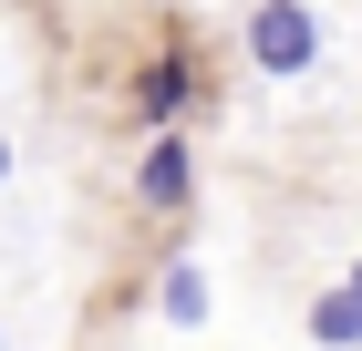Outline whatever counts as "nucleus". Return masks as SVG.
<instances>
[{
  "instance_id": "6",
  "label": "nucleus",
  "mask_w": 362,
  "mask_h": 351,
  "mask_svg": "<svg viewBox=\"0 0 362 351\" xmlns=\"http://www.w3.org/2000/svg\"><path fill=\"white\" fill-rule=\"evenodd\" d=\"M0 186H11V135H0Z\"/></svg>"
},
{
  "instance_id": "5",
  "label": "nucleus",
  "mask_w": 362,
  "mask_h": 351,
  "mask_svg": "<svg viewBox=\"0 0 362 351\" xmlns=\"http://www.w3.org/2000/svg\"><path fill=\"white\" fill-rule=\"evenodd\" d=\"M156 310H166V331H197V321H207V269H197V258H176L166 290H156Z\"/></svg>"
},
{
  "instance_id": "2",
  "label": "nucleus",
  "mask_w": 362,
  "mask_h": 351,
  "mask_svg": "<svg viewBox=\"0 0 362 351\" xmlns=\"http://www.w3.org/2000/svg\"><path fill=\"white\" fill-rule=\"evenodd\" d=\"M187 186H197L187 135H176V124H156V135H145V155H135V196H145V207H187Z\"/></svg>"
},
{
  "instance_id": "4",
  "label": "nucleus",
  "mask_w": 362,
  "mask_h": 351,
  "mask_svg": "<svg viewBox=\"0 0 362 351\" xmlns=\"http://www.w3.org/2000/svg\"><path fill=\"white\" fill-rule=\"evenodd\" d=\"M310 341L321 351H362V269H341L332 290L310 299Z\"/></svg>"
},
{
  "instance_id": "1",
  "label": "nucleus",
  "mask_w": 362,
  "mask_h": 351,
  "mask_svg": "<svg viewBox=\"0 0 362 351\" xmlns=\"http://www.w3.org/2000/svg\"><path fill=\"white\" fill-rule=\"evenodd\" d=\"M249 62L269 83L310 73V62H321V11H310V0H249Z\"/></svg>"
},
{
  "instance_id": "3",
  "label": "nucleus",
  "mask_w": 362,
  "mask_h": 351,
  "mask_svg": "<svg viewBox=\"0 0 362 351\" xmlns=\"http://www.w3.org/2000/svg\"><path fill=\"white\" fill-rule=\"evenodd\" d=\"M187 104H197V62H187V52H156V62L135 73V114H145V124H176Z\"/></svg>"
}]
</instances>
